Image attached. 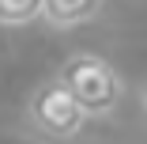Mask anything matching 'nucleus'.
Instances as JSON below:
<instances>
[{"instance_id":"1","label":"nucleus","mask_w":147,"mask_h":144,"mask_svg":"<svg viewBox=\"0 0 147 144\" xmlns=\"http://www.w3.org/2000/svg\"><path fill=\"white\" fill-rule=\"evenodd\" d=\"M87 114L83 106L68 95V87L57 76L42 80L38 87L30 91V99H26L23 106V125L26 133H30L34 140L42 144H76L87 129Z\"/></svg>"},{"instance_id":"2","label":"nucleus","mask_w":147,"mask_h":144,"mask_svg":"<svg viewBox=\"0 0 147 144\" xmlns=\"http://www.w3.org/2000/svg\"><path fill=\"white\" fill-rule=\"evenodd\" d=\"M57 80H61L68 87V95L83 106L87 118H109V114L121 106V99H125L121 72H117L102 53H91V49L72 53L61 65Z\"/></svg>"},{"instance_id":"3","label":"nucleus","mask_w":147,"mask_h":144,"mask_svg":"<svg viewBox=\"0 0 147 144\" xmlns=\"http://www.w3.org/2000/svg\"><path fill=\"white\" fill-rule=\"evenodd\" d=\"M106 8V0H42V23L53 27V31H68V27H79L87 19H94Z\"/></svg>"},{"instance_id":"4","label":"nucleus","mask_w":147,"mask_h":144,"mask_svg":"<svg viewBox=\"0 0 147 144\" xmlns=\"http://www.w3.org/2000/svg\"><path fill=\"white\" fill-rule=\"evenodd\" d=\"M42 15V0H0V27H26Z\"/></svg>"},{"instance_id":"5","label":"nucleus","mask_w":147,"mask_h":144,"mask_svg":"<svg viewBox=\"0 0 147 144\" xmlns=\"http://www.w3.org/2000/svg\"><path fill=\"white\" fill-rule=\"evenodd\" d=\"M140 102H143V114H147V83L140 87Z\"/></svg>"}]
</instances>
